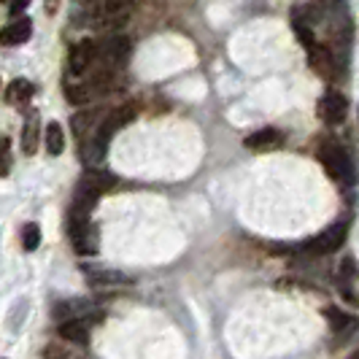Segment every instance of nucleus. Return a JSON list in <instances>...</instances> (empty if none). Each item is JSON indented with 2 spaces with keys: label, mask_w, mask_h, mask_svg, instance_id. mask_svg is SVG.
Masks as SVG:
<instances>
[{
  "label": "nucleus",
  "mask_w": 359,
  "mask_h": 359,
  "mask_svg": "<svg viewBox=\"0 0 359 359\" xmlns=\"http://www.w3.org/2000/svg\"><path fill=\"white\" fill-rule=\"evenodd\" d=\"M90 324L92 322H62L60 324V338L68 343H76V346H87L90 341Z\"/></svg>",
  "instance_id": "2eb2a0df"
},
{
  "label": "nucleus",
  "mask_w": 359,
  "mask_h": 359,
  "mask_svg": "<svg viewBox=\"0 0 359 359\" xmlns=\"http://www.w3.org/2000/svg\"><path fill=\"white\" fill-rule=\"evenodd\" d=\"M30 36H33V19L19 17L0 30V43L3 46H19V43H27Z\"/></svg>",
  "instance_id": "9b49d317"
},
{
  "label": "nucleus",
  "mask_w": 359,
  "mask_h": 359,
  "mask_svg": "<svg viewBox=\"0 0 359 359\" xmlns=\"http://www.w3.org/2000/svg\"><path fill=\"white\" fill-rule=\"evenodd\" d=\"M0 3H6V0H0Z\"/></svg>",
  "instance_id": "a878e982"
},
{
  "label": "nucleus",
  "mask_w": 359,
  "mask_h": 359,
  "mask_svg": "<svg viewBox=\"0 0 359 359\" xmlns=\"http://www.w3.org/2000/svg\"><path fill=\"white\" fill-rule=\"evenodd\" d=\"M38 246H41V227L36 222H30V224L22 227V249L25 252H36Z\"/></svg>",
  "instance_id": "aec40b11"
},
{
  "label": "nucleus",
  "mask_w": 359,
  "mask_h": 359,
  "mask_svg": "<svg viewBox=\"0 0 359 359\" xmlns=\"http://www.w3.org/2000/svg\"><path fill=\"white\" fill-rule=\"evenodd\" d=\"M27 6H30V0H11V14H14V17H19V14H22Z\"/></svg>",
  "instance_id": "5701e85b"
},
{
  "label": "nucleus",
  "mask_w": 359,
  "mask_h": 359,
  "mask_svg": "<svg viewBox=\"0 0 359 359\" xmlns=\"http://www.w3.org/2000/svg\"><path fill=\"white\" fill-rule=\"evenodd\" d=\"M43 359H73L68 354V348L65 346H60V343H49L46 348H43Z\"/></svg>",
  "instance_id": "4be33fe9"
},
{
  "label": "nucleus",
  "mask_w": 359,
  "mask_h": 359,
  "mask_svg": "<svg viewBox=\"0 0 359 359\" xmlns=\"http://www.w3.org/2000/svg\"><path fill=\"white\" fill-rule=\"evenodd\" d=\"M68 233H71L73 249L79 254H95L100 249V233L90 222V216H68Z\"/></svg>",
  "instance_id": "7ed1b4c3"
},
{
  "label": "nucleus",
  "mask_w": 359,
  "mask_h": 359,
  "mask_svg": "<svg viewBox=\"0 0 359 359\" xmlns=\"http://www.w3.org/2000/svg\"><path fill=\"white\" fill-rule=\"evenodd\" d=\"M60 8V0H46V14H54Z\"/></svg>",
  "instance_id": "b1692460"
},
{
  "label": "nucleus",
  "mask_w": 359,
  "mask_h": 359,
  "mask_svg": "<svg viewBox=\"0 0 359 359\" xmlns=\"http://www.w3.org/2000/svg\"><path fill=\"white\" fill-rule=\"evenodd\" d=\"M346 111H348V100L341 92H327L319 103V114L327 125H341L346 119Z\"/></svg>",
  "instance_id": "1a4fd4ad"
},
{
  "label": "nucleus",
  "mask_w": 359,
  "mask_h": 359,
  "mask_svg": "<svg viewBox=\"0 0 359 359\" xmlns=\"http://www.w3.org/2000/svg\"><path fill=\"white\" fill-rule=\"evenodd\" d=\"M243 144L249 146V149H276V146L284 144V135L278 133V130H273V127H265V130H257V133H252Z\"/></svg>",
  "instance_id": "dca6fc26"
},
{
  "label": "nucleus",
  "mask_w": 359,
  "mask_h": 359,
  "mask_svg": "<svg viewBox=\"0 0 359 359\" xmlns=\"http://www.w3.org/2000/svg\"><path fill=\"white\" fill-rule=\"evenodd\" d=\"M38 135H41L38 111H27V119H25V127H22V151L27 157H33L38 151Z\"/></svg>",
  "instance_id": "4468645a"
},
{
  "label": "nucleus",
  "mask_w": 359,
  "mask_h": 359,
  "mask_svg": "<svg viewBox=\"0 0 359 359\" xmlns=\"http://www.w3.org/2000/svg\"><path fill=\"white\" fill-rule=\"evenodd\" d=\"M346 233H348V227H346V222H335V224H330L324 233H319L311 243H308V249L313 254H332L338 252L343 246V241H346Z\"/></svg>",
  "instance_id": "423d86ee"
},
{
  "label": "nucleus",
  "mask_w": 359,
  "mask_h": 359,
  "mask_svg": "<svg viewBox=\"0 0 359 359\" xmlns=\"http://www.w3.org/2000/svg\"><path fill=\"white\" fill-rule=\"evenodd\" d=\"M54 319H60V322H95V319H100V308L95 300H65V303H60V306L54 308Z\"/></svg>",
  "instance_id": "20e7f679"
},
{
  "label": "nucleus",
  "mask_w": 359,
  "mask_h": 359,
  "mask_svg": "<svg viewBox=\"0 0 359 359\" xmlns=\"http://www.w3.org/2000/svg\"><path fill=\"white\" fill-rule=\"evenodd\" d=\"M292 30L297 33L300 38V43L311 49V46H316V41H313V30H311V22L303 17V11H297V14H292Z\"/></svg>",
  "instance_id": "a211bd4d"
},
{
  "label": "nucleus",
  "mask_w": 359,
  "mask_h": 359,
  "mask_svg": "<svg viewBox=\"0 0 359 359\" xmlns=\"http://www.w3.org/2000/svg\"><path fill=\"white\" fill-rule=\"evenodd\" d=\"M116 184V179L111 173H103V170H95V168H87V173L81 176L76 192H73V208L71 214L79 216H90L92 208L97 205L100 195H106L108 189Z\"/></svg>",
  "instance_id": "f257e3e1"
},
{
  "label": "nucleus",
  "mask_w": 359,
  "mask_h": 359,
  "mask_svg": "<svg viewBox=\"0 0 359 359\" xmlns=\"http://www.w3.org/2000/svg\"><path fill=\"white\" fill-rule=\"evenodd\" d=\"M127 52H130V41H127L125 36H111L108 41H103L100 49H97V57H100V62H103V71L114 73L116 65L125 62Z\"/></svg>",
  "instance_id": "0eeeda50"
},
{
  "label": "nucleus",
  "mask_w": 359,
  "mask_h": 359,
  "mask_svg": "<svg viewBox=\"0 0 359 359\" xmlns=\"http://www.w3.org/2000/svg\"><path fill=\"white\" fill-rule=\"evenodd\" d=\"M62 149H65V135H62V127L57 125V122H49L46 125V151L57 157V154H62Z\"/></svg>",
  "instance_id": "6ab92c4d"
},
{
  "label": "nucleus",
  "mask_w": 359,
  "mask_h": 359,
  "mask_svg": "<svg viewBox=\"0 0 359 359\" xmlns=\"http://www.w3.org/2000/svg\"><path fill=\"white\" fill-rule=\"evenodd\" d=\"M319 160H322L324 170L332 176L335 181H341L346 187H351L357 181V168H354V160L348 157V151L338 146L335 141H324L319 146Z\"/></svg>",
  "instance_id": "f03ea898"
},
{
  "label": "nucleus",
  "mask_w": 359,
  "mask_h": 359,
  "mask_svg": "<svg viewBox=\"0 0 359 359\" xmlns=\"http://www.w3.org/2000/svg\"><path fill=\"white\" fill-rule=\"evenodd\" d=\"M130 0H97L95 3V17L97 22H106L111 27H116V25H122L130 14Z\"/></svg>",
  "instance_id": "6e6552de"
},
{
  "label": "nucleus",
  "mask_w": 359,
  "mask_h": 359,
  "mask_svg": "<svg viewBox=\"0 0 359 359\" xmlns=\"http://www.w3.org/2000/svg\"><path fill=\"white\" fill-rule=\"evenodd\" d=\"M348 359H359V351H354V354H351Z\"/></svg>",
  "instance_id": "393cba45"
},
{
  "label": "nucleus",
  "mask_w": 359,
  "mask_h": 359,
  "mask_svg": "<svg viewBox=\"0 0 359 359\" xmlns=\"http://www.w3.org/2000/svg\"><path fill=\"white\" fill-rule=\"evenodd\" d=\"M324 316H327V322H330L332 332H335L338 338H348V335L359 327V322L351 316V313H343V311H338V308H327Z\"/></svg>",
  "instance_id": "ddd939ff"
},
{
  "label": "nucleus",
  "mask_w": 359,
  "mask_h": 359,
  "mask_svg": "<svg viewBox=\"0 0 359 359\" xmlns=\"http://www.w3.org/2000/svg\"><path fill=\"white\" fill-rule=\"evenodd\" d=\"M95 60H97V43L87 38V41H79V43H76V46L71 49V57H68V68H71L73 76L84 79V76L92 71Z\"/></svg>",
  "instance_id": "39448f33"
},
{
  "label": "nucleus",
  "mask_w": 359,
  "mask_h": 359,
  "mask_svg": "<svg viewBox=\"0 0 359 359\" xmlns=\"http://www.w3.org/2000/svg\"><path fill=\"white\" fill-rule=\"evenodd\" d=\"M308 62L311 68L319 73L322 79H332L335 73V60H332V52L327 46H311L308 49Z\"/></svg>",
  "instance_id": "f8f14e48"
},
{
  "label": "nucleus",
  "mask_w": 359,
  "mask_h": 359,
  "mask_svg": "<svg viewBox=\"0 0 359 359\" xmlns=\"http://www.w3.org/2000/svg\"><path fill=\"white\" fill-rule=\"evenodd\" d=\"M11 173V138L3 135L0 138V179H6Z\"/></svg>",
  "instance_id": "412c9836"
},
{
  "label": "nucleus",
  "mask_w": 359,
  "mask_h": 359,
  "mask_svg": "<svg viewBox=\"0 0 359 359\" xmlns=\"http://www.w3.org/2000/svg\"><path fill=\"white\" fill-rule=\"evenodd\" d=\"M87 284L92 289H103V287H122V284H133V278L125 276L122 270H108V268H87Z\"/></svg>",
  "instance_id": "9d476101"
},
{
  "label": "nucleus",
  "mask_w": 359,
  "mask_h": 359,
  "mask_svg": "<svg viewBox=\"0 0 359 359\" xmlns=\"http://www.w3.org/2000/svg\"><path fill=\"white\" fill-rule=\"evenodd\" d=\"M33 95H36V87H33L27 79H14V81L8 84V90H6V103H11V106H25V103H30Z\"/></svg>",
  "instance_id": "f3484780"
}]
</instances>
